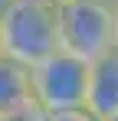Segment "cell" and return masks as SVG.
<instances>
[{
  "label": "cell",
  "mask_w": 118,
  "mask_h": 121,
  "mask_svg": "<svg viewBox=\"0 0 118 121\" xmlns=\"http://www.w3.org/2000/svg\"><path fill=\"white\" fill-rule=\"evenodd\" d=\"M30 3H43V7H53V10H56V7H62L66 0H30Z\"/></svg>",
  "instance_id": "52a82bcc"
},
{
  "label": "cell",
  "mask_w": 118,
  "mask_h": 121,
  "mask_svg": "<svg viewBox=\"0 0 118 121\" xmlns=\"http://www.w3.org/2000/svg\"><path fill=\"white\" fill-rule=\"evenodd\" d=\"M46 121H95L85 108H76V111H59V115H46Z\"/></svg>",
  "instance_id": "8992f818"
},
{
  "label": "cell",
  "mask_w": 118,
  "mask_h": 121,
  "mask_svg": "<svg viewBox=\"0 0 118 121\" xmlns=\"http://www.w3.org/2000/svg\"><path fill=\"white\" fill-rule=\"evenodd\" d=\"M26 108H33L30 69L0 56V121H17Z\"/></svg>",
  "instance_id": "5b68a950"
},
{
  "label": "cell",
  "mask_w": 118,
  "mask_h": 121,
  "mask_svg": "<svg viewBox=\"0 0 118 121\" xmlns=\"http://www.w3.org/2000/svg\"><path fill=\"white\" fill-rule=\"evenodd\" d=\"M105 121H118V115H112V118H105Z\"/></svg>",
  "instance_id": "30bf717a"
},
{
  "label": "cell",
  "mask_w": 118,
  "mask_h": 121,
  "mask_svg": "<svg viewBox=\"0 0 118 121\" xmlns=\"http://www.w3.org/2000/svg\"><path fill=\"white\" fill-rule=\"evenodd\" d=\"M105 3H118V0H105Z\"/></svg>",
  "instance_id": "8fae6325"
},
{
  "label": "cell",
  "mask_w": 118,
  "mask_h": 121,
  "mask_svg": "<svg viewBox=\"0 0 118 121\" xmlns=\"http://www.w3.org/2000/svg\"><path fill=\"white\" fill-rule=\"evenodd\" d=\"M10 3H13V0H0V10H3V7H10Z\"/></svg>",
  "instance_id": "9c48e42d"
},
{
  "label": "cell",
  "mask_w": 118,
  "mask_h": 121,
  "mask_svg": "<svg viewBox=\"0 0 118 121\" xmlns=\"http://www.w3.org/2000/svg\"><path fill=\"white\" fill-rule=\"evenodd\" d=\"M85 85H89V65L59 49L30 69V95L43 115L85 108Z\"/></svg>",
  "instance_id": "3957f363"
},
{
  "label": "cell",
  "mask_w": 118,
  "mask_h": 121,
  "mask_svg": "<svg viewBox=\"0 0 118 121\" xmlns=\"http://www.w3.org/2000/svg\"><path fill=\"white\" fill-rule=\"evenodd\" d=\"M59 52L79 62H95L115 49V3L105 0H66L56 7Z\"/></svg>",
  "instance_id": "7a4b0ae2"
},
{
  "label": "cell",
  "mask_w": 118,
  "mask_h": 121,
  "mask_svg": "<svg viewBox=\"0 0 118 121\" xmlns=\"http://www.w3.org/2000/svg\"><path fill=\"white\" fill-rule=\"evenodd\" d=\"M115 52H118V3H115Z\"/></svg>",
  "instance_id": "ba28073f"
},
{
  "label": "cell",
  "mask_w": 118,
  "mask_h": 121,
  "mask_svg": "<svg viewBox=\"0 0 118 121\" xmlns=\"http://www.w3.org/2000/svg\"><path fill=\"white\" fill-rule=\"evenodd\" d=\"M85 111L95 121L118 115V52H105L102 59L89 62V85H85Z\"/></svg>",
  "instance_id": "277c9868"
},
{
  "label": "cell",
  "mask_w": 118,
  "mask_h": 121,
  "mask_svg": "<svg viewBox=\"0 0 118 121\" xmlns=\"http://www.w3.org/2000/svg\"><path fill=\"white\" fill-rule=\"evenodd\" d=\"M59 49L56 39V10L13 0L0 10V56L7 62H17L23 69H33L36 62L49 59Z\"/></svg>",
  "instance_id": "6da1fadb"
}]
</instances>
